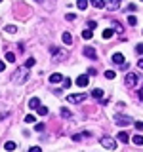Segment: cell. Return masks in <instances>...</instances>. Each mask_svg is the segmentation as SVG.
Listing matches in <instances>:
<instances>
[{
  "label": "cell",
  "instance_id": "obj_20",
  "mask_svg": "<svg viewBox=\"0 0 143 152\" xmlns=\"http://www.w3.org/2000/svg\"><path fill=\"white\" fill-rule=\"evenodd\" d=\"M132 141H133V145H137V146H141V145H143V137H141V135H133V139H132Z\"/></svg>",
  "mask_w": 143,
  "mask_h": 152
},
{
  "label": "cell",
  "instance_id": "obj_32",
  "mask_svg": "<svg viewBox=\"0 0 143 152\" xmlns=\"http://www.w3.org/2000/svg\"><path fill=\"white\" fill-rule=\"evenodd\" d=\"M35 129H36V131H44V124H36Z\"/></svg>",
  "mask_w": 143,
  "mask_h": 152
},
{
  "label": "cell",
  "instance_id": "obj_25",
  "mask_svg": "<svg viewBox=\"0 0 143 152\" xmlns=\"http://www.w3.org/2000/svg\"><path fill=\"white\" fill-rule=\"evenodd\" d=\"M114 76H116L114 70H107V72H105V78H107V80H114Z\"/></svg>",
  "mask_w": 143,
  "mask_h": 152
},
{
  "label": "cell",
  "instance_id": "obj_16",
  "mask_svg": "<svg viewBox=\"0 0 143 152\" xmlns=\"http://www.w3.org/2000/svg\"><path fill=\"white\" fill-rule=\"evenodd\" d=\"M92 36H94L92 28H86V31H82V38H84V40H92Z\"/></svg>",
  "mask_w": 143,
  "mask_h": 152
},
{
  "label": "cell",
  "instance_id": "obj_18",
  "mask_svg": "<svg viewBox=\"0 0 143 152\" xmlns=\"http://www.w3.org/2000/svg\"><path fill=\"white\" fill-rule=\"evenodd\" d=\"M88 135H90L88 131H82V133H74V135H73V141H80L82 137H88Z\"/></svg>",
  "mask_w": 143,
  "mask_h": 152
},
{
  "label": "cell",
  "instance_id": "obj_39",
  "mask_svg": "<svg viewBox=\"0 0 143 152\" xmlns=\"http://www.w3.org/2000/svg\"><path fill=\"white\" fill-rule=\"evenodd\" d=\"M95 27V21H88V28H94Z\"/></svg>",
  "mask_w": 143,
  "mask_h": 152
},
{
  "label": "cell",
  "instance_id": "obj_31",
  "mask_svg": "<svg viewBox=\"0 0 143 152\" xmlns=\"http://www.w3.org/2000/svg\"><path fill=\"white\" fill-rule=\"evenodd\" d=\"M63 86H65V89H69V88H71V80L65 78V80H63Z\"/></svg>",
  "mask_w": 143,
  "mask_h": 152
},
{
  "label": "cell",
  "instance_id": "obj_40",
  "mask_svg": "<svg viewBox=\"0 0 143 152\" xmlns=\"http://www.w3.org/2000/svg\"><path fill=\"white\" fill-rule=\"evenodd\" d=\"M137 66H139V69H143V57H141V61H137Z\"/></svg>",
  "mask_w": 143,
  "mask_h": 152
},
{
  "label": "cell",
  "instance_id": "obj_35",
  "mask_svg": "<svg viewBox=\"0 0 143 152\" xmlns=\"http://www.w3.org/2000/svg\"><path fill=\"white\" fill-rule=\"evenodd\" d=\"M136 127H137V129L141 131V129H143V122H136Z\"/></svg>",
  "mask_w": 143,
  "mask_h": 152
},
{
  "label": "cell",
  "instance_id": "obj_24",
  "mask_svg": "<svg viewBox=\"0 0 143 152\" xmlns=\"http://www.w3.org/2000/svg\"><path fill=\"white\" fill-rule=\"evenodd\" d=\"M36 112L40 114V116H46V114H48V108H46V107H42V104H40V107L36 108Z\"/></svg>",
  "mask_w": 143,
  "mask_h": 152
},
{
  "label": "cell",
  "instance_id": "obj_3",
  "mask_svg": "<svg viewBox=\"0 0 143 152\" xmlns=\"http://www.w3.org/2000/svg\"><path fill=\"white\" fill-rule=\"evenodd\" d=\"M99 142H101V145H103L107 150H114V148H116V141H114L113 137H101V139H99Z\"/></svg>",
  "mask_w": 143,
  "mask_h": 152
},
{
  "label": "cell",
  "instance_id": "obj_2",
  "mask_svg": "<svg viewBox=\"0 0 143 152\" xmlns=\"http://www.w3.org/2000/svg\"><path fill=\"white\" fill-rule=\"evenodd\" d=\"M137 82H139V76H137L136 72H128L126 78H124V84H126V88H133Z\"/></svg>",
  "mask_w": 143,
  "mask_h": 152
},
{
  "label": "cell",
  "instance_id": "obj_1",
  "mask_svg": "<svg viewBox=\"0 0 143 152\" xmlns=\"http://www.w3.org/2000/svg\"><path fill=\"white\" fill-rule=\"evenodd\" d=\"M132 122H133V120H132L130 116H124V114H114V124H116V126H122V127L126 126V127H128Z\"/></svg>",
  "mask_w": 143,
  "mask_h": 152
},
{
  "label": "cell",
  "instance_id": "obj_10",
  "mask_svg": "<svg viewBox=\"0 0 143 152\" xmlns=\"http://www.w3.org/2000/svg\"><path fill=\"white\" fill-rule=\"evenodd\" d=\"M113 63L118 65V66H122V65H124V55H122V53H114V55H113Z\"/></svg>",
  "mask_w": 143,
  "mask_h": 152
},
{
  "label": "cell",
  "instance_id": "obj_9",
  "mask_svg": "<svg viewBox=\"0 0 143 152\" xmlns=\"http://www.w3.org/2000/svg\"><path fill=\"white\" fill-rule=\"evenodd\" d=\"M63 74H59V72H54V74H50V82L52 84H57V82H63Z\"/></svg>",
  "mask_w": 143,
  "mask_h": 152
},
{
  "label": "cell",
  "instance_id": "obj_6",
  "mask_svg": "<svg viewBox=\"0 0 143 152\" xmlns=\"http://www.w3.org/2000/svg\"><path fill=\"white\" fill-rule=\"evenodd\" d=\"M84 99H86L84 93H74V95H69V97H67V101H69V103H82Z\"/></svg>",
  "mask_w": 143,
  "mask_h": 152
},
{
  "label": "cell",
  "instance_id": "obj_23",
  "mask_svg": "<svg viewBox=\"0 0 143 152\" xmlns=\"http://www.w3.org/2000/svg\"><path fill=\"white\" fill-rule=\"evenodd\" d=\"M4 31H6L8 34H13V32H15L17 28H15V25H8V27H4Z\"/></svg>",
  "mask_w": 143,
  "mask_h": 152
},
{
  "label": "cell",
  "instance_id": "obj_17",
  "mask_svg": "<svg viewBox=\"0 0 143 152\" xmlns=\"http://www.w3.org/2000/svg\"><path fill=\"white\" fill-rule=\"evenodd\" d=\"M92 97H94V99H101V97H103V89L95 88L94 91H92Z\"/></svg>",
  "mask_w": 143,
  "mask_h": 152
},
{
  "label": "cell",
  "instance_id": "obj_29",
  "mask_svg": "<svg viewBox=\"0 0 143 152\" xmlns=\"http://www.w3.org/2000/svg\"><path fill=\"white\" fill-rule=\"evenodd\" d=\"M61 116H63V118H69V116H71V112L67 110V108H61Z\"/></svg>",
  "mask_w": 143,
  "mask_h": 152
},
{
  "label": "cell",
  "instance_id": "obj_14",
  "mask_svg": "<svg viewBox=\"0 0 143 152\" xmlns=\"http://www.w3.org/2000/svg\"><path fill=\"white\" fill-rule=\"evenodd\" d=\"M116 137H118V141H120V142H128V141H130V135H128L126 131H120Z\"/></svg>",
  "mask_w": 143,
  "mask_h": 152
},
{
  "label": "cell",
  "instance_id": "obj_34",
  "mask_svg": "<svg viewBox=\"0 0 143 152\" xmlns=\"http://www.w3.org/2000/svg\"><path fill=\"white\" fill-rule=\"evenodd\" d=\"M136 51H137L139 55H143V44H139V46H137V48H136Z\"/></svg>",
  "mask_w": 143,
  "mask_h": 152
},
{
  "label": "cell",
  "instance_id": "obj_15",
  "mask_svg": "<svg viewBox=\"0 0 143 152\" xmlns=\"http://www.w3.org/2000/svg\"><path fill=\"white\" fill-rule=\"evenodd\" d=\"M61 40H63V44H67V46H69L71 42H73V36H71L69 32H63V34H61Z\"/></svg>",
  "mask_w": 143,
  "mask_h": 152
},
{
  "label": "cell",
  "instance_id": "obj_13",
  "mask_svg": "<svg viewBox=\"0 0 143 152\" xmlns=\"http://www.w3.org/2000/svg\"><path fill=\"white\" fill-rule=\"evenodd\" d=\"M105 2L111 10H118V6H120V0H105Z\"/></svg>",
  "mask_w": 143,
  "mask_h": 152
},
{
  "label": "cell",
  "instance_id": "obj_8",
  "mask_svg": "<svg viewBox=\"0 0 143 152\" xmlns=\"http://www.w3.org/2000/svg\"><path fill=\"white\" fill-rule=\"evenodd\" d=\"M74 82H76V86H78V88H86V86H88V82H90V80H88V76H84V74H80V76H78V78H76V80H74Z\"/></svg>",
  "mask_w": 143,
  "mask_h": 152
},
{
  "label": "cell",
  "instance_id": "obj_26",
  "mask_svg": "<svg viewBox=\"0 0 143 152\" xmlns=\"http://www.w3.org/2000/svg\"><path fill=\"white\" fill-rule=\"evenodd\" d=\"M6 61H8V63H13V61H15V55L8 51V53H6Z\"/></svg>",
  "mask_w": 143,
  "mask_h": 152
},
{
  "label": "cell",
  "instance_id": "obj_28",
  "mask_svg": "<svg viewBox=\"0 0 143 152\" xmlns=\"http://www.w3.org/2000/svg\"><path fill=\"white\" fill-rule=\"evenodd\" d=\"M25 122L27 124H35L36 120H35V116H32V114H29V116H25Z\"/></svg>",
  "mask_w": 143,
  "mask_h": 152
},
{
  "label": "cell",
  "instance_id": "obj_36",
  "mask_svg": "<svg viewBox=\"0 0 143 152\" xmlns=\"http://www.w3.org/2000/svg\"><path fill=\"white\" fill-rule=\"evenodd\" d=\"M67 19H69V21H74V15H73V13H67V15H65Z\"/></svg>",
  "mask_w": 143,
  "mask_h": 152
},
{
  "label": "cell",
  "instance_id": "obj_38",
  "mask_svg": "<svg viewBox=\"0 0 143 152\" xmlns=\"http://www.w3.org/2000/svg\"><path fill=\"white\" fill-rule=\"evenodd\" d=\"M137 97H139V99H141V101H143V88L139 89V91H137Z\"/></svg>",
  "mask_w": 143,
  "mask_h": 152
},
{
  "label": "cell",
  "instance_id": "obj_12",
  "mask_svg": "<svg viewBox=\"0 0 143 152\" xmlns=\"http://www.w3.org/2000/svg\"><path fill=\"white\" fill-rule=\"evenodd\" d=\"M92 6H94L95 10H101V8L107 6V2H105V0H92Z\"/></svg>",
  "mask_w": 143,
  "mask_h": 152
},
{
  "label": "cell",
  "instance_id": "obj_19",
  "mask_svg": "<svg viewBox=\"0 0 143 152\" xmlns=\"http://www.w3.org/2000/svg\"><path fill=\"white\" fill-rule=\"evenodd\" d=\"M76 6H78V10H86L88 8V0H76Z\"/></svg>",
  "mask_w": 143,
  "mask_h": 152
},
{
  "label": "cell",
  "instance_id": "obj_27",
  "mask_svg": "<svg viewBox=\"0 0 143 152\" xmlns=\"http://www.w3.org/2000/svg\"><path fill=\"white\" fill-rule=\"evenodd\" d=\"M128 23H130V25L133 27V25L137 23V17H136V15H130V17H128Z\"/></svg>",
  "mask_w": 143,
  "mask_h": 152
},
{
  "label": "cell",
  "instance_id": "obj_21",
  "mask_svg": "<svg viewBox=\"0 0 143 152\" xmlns=\"http://www.w3.org/2000/svg\"><path fill=\"white\" fill-rule=\"evenodd\" d=\"M4 148H6V150H15V142H13V141H8L6 145H4Z\"/></svg>",
  "mask_w": 143,
  "mask_h": 152
},
{
  "label": "cell",
  "instance_id": "obj_22",
  "mask_svg": "<svg viewBox=\"0 0 143 152\" xmlns=\"http://www.w3.org/2000/svg\"><path fill=\"white\" fill-rule=\"evenodd\" d=\"M103 38H105V40H109V38H111L113 36V31H111V28H105V31H103V34H101Z\"/></svg>",
  "mask_w": 143,
  "mask_h": 152
},
{
  "label": "cell",
  "instance_id": "obj_4",
  "mask_svg": "<svg viewBox=\"0 0 143 152\" xmlns=\"http://www.w3.org/2000/svg\"><path fill=\"white\" fill-rule=\"evenodd\" d=\"M50 51L54 53V61H55V63H59L61 59H65V57H67V51H65V50H57V48H50Z\"/></svg>",
  "mask_w": 143,
  "mask_h": 152
},
{
  "label": "cell",
  "instance_id": "obj_30",
  "mask_svg": "<svg viewBox=\"0 0 143 152\" xmlns=\"http://www.w3.org/2000/svg\"><path fill=\"white\" fill-rule=\"evenodd\" d=\"M32 65H35V59H27V63H25V66H27V69H31Z\"/></svg>",
  "mask_w": 143,
  "mask_h": 152
},
{
  "label": "cell",
  "instance_id": "obj_42",
  "mask_svg": "<svg viewBox=\"0 0 143 152\" xmlns=\"http://www.w3.org/2000/svg\"><path fill=\"white\" fill-rule=\"evenodd\" d=\"M141 2H143V0H141Z\"/></svg>",
  "mask_w": 143,
  "mask_h": 152
},
{
  "label": "cell",
  "instance_id": "obj_33",
  "mask_svg": "<svg viewBox=\"0 0 143 152\" xmlns=\"http://www.w3.org/2000/svg\"><path fill=\"white\" fill-rule=\"evenodd\" d=\"M29 152H42V150H40V146H31Z\"/></svg>",
  "mask_w": 143,
  "mask_h": 152
},
{
  "label": "cell",
  "instance_id": "obj_11",
  "mask_svg": "<svg viewBox=\"0 0 143 152\" xmlns=\"http://www.w3.org/2000/svg\"><path fill=\"white\" fill-rule=\"evenodd\" d=\"M38 107H40V99H38V97H32L31 101H29V108H31V110H36Z\"/></svg>",
  "mask_w": 143,
  "mask_h": 152
},
{
  "label": "cell",
  "instance_id": "obj_41",
  "mask_svg": "<svg viewBox=\"0 0 143 152\" xmlns=\"http://www.w3.org/2000/svg\"><path fill=\"white\" fill-rule=\"evenodd\" d=\"M35 2H42V0H35Z\"/></svg>",
  "mask_w": 143,
  "mask_h": 152
},
{
  "label": "cell",
  "instance_id": "obj_5",
  "mask_svg": "<svg viewBox=\"0 0 143 152\" xmlns=\"http://www.w3.org/2000/svg\"><path fill=\"white\" fill-rule=\"evenodd\" d=\"M25 80H27V66H25V69H21V70H17L13 82H15V84H23Z\"/></svg>",
  "mask_w": 143,
  "mask_h": 152
},
{
  "label": "cell",
  "instance_id": "obj_37",
  "mask_svg": "<svg viewBox=\"0 0 143 152\" xmlns=\"http://www.w3.org/2000/svg\"><path fill=\"white\" fill-rule=\"evenodd\" d=\"M114 28H116V32H122V27L118 25V23H114Z\"/></svg>",
  "mask_w": 143,
  "mask_h": 152
},
{
  "label": "cell",
  "instance_id": "obj_7",
  "mask_svg": "<svg viewBox=\"0 0 143 152\" xmlns=\"http://www.w3.org/2000/svg\"><path fill=\"white\" fill-rule=\"evenodd\" d=\"M84 55L90 57V59H95V57H97V51H95V48H92V46H86L84 48Z\"/></svg>",
  "mask_w": 143,
  "mask_h": 152
}]
</instances>
